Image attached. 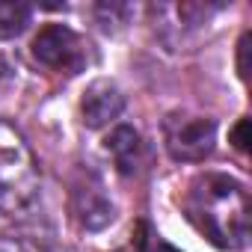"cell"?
I'll use <instances>...</instances> for the list:
<instances>
[{
    "instance_id": "obj_1",
    "label": "cell",
    "mask_w": 252,
    "mask_h": 252,
    "mask_svg": "<svg viewBox=\"0 0 252 252\" xmlns=\"http://www.w3.org/2000/svg\"><path fill=\"white\" fill-rule=\"evenodd\" d=\"M187 220L220 249H243L249 243V196L246 187L222 172L199 175L184 196Z\"/></svg>"
},
{
    "instance_id": "obj_4",
    "label": "cell",
    "mask_w": 252,
    "mask_h": 252,
    "mask_svg": "<svg viewBox=\"0 0 252 252\" xmlns=\"http://www.w3.org/2000/svg\"><path fill=\"white\" fill-rule=\"evenodd\" d=\"M33 57L48 68L77 74L86 65V42L65 24H48L33 39Z\"/></svg>"
},
{
    "instance_id": "obj_8",
    "label": "cell",
    "mask_w": 252,
    "mask_h": 252,
    "mask_svg": "<svg viewBox=\"0 0 252 252\" xmlns=\"http://www.w3.org/2000/svg\"><path fill=\"white\" fill-rule=\"evenodd\" d=\"M33 9L21 0H0V39H15L27 30Z\"/></svg>"
},
{
    "instance_id": "obj_7",
    "label": "cell",
    "mask_w": 252,
    "mask_h": 252,
    "mask_svg": "<svg viewBox=\"0 0 252 252\" xmlns=\"http://www.w3.org/2000/svg\"><path fill=\"white\" fill-rule=\"evenodd\" d=\"M107 152H110V158H113V163L119 166L122 175H134L143 163V140L128 125H119L107 137Z\"/></svg>"
},
{
    "instance_id": "obj_6",
    "label": "cell",
    "mask_w": 252,
    "mask_h": 252,
    "mask_svg": "<svg viewBox=\"0 0 252 252\" xmlns=\"http://www.w3.org/2000/svg\"><path fill=\"white\" fill-rule=\"evenodd\" d=\"M125 110V98L110 80H92L80 98V113L89 128H104Z\"/></svg>"
},
{
    "instance_id": "obj_3",
    "label": "cell",
    "mask_w": 252,
    "mask_h": 252,
    "mask_svg": "<svg viewBox=\"0 0 252 252\" xmlns=\"http://www.w3.org/2000/svg\"><path fill=\"white\" fill-rule=\"evenodd\" d=\"M163 140L175 160L199 163L214 152L217 143V122L208 116H196L187 110H175L163 122Z\"/></svg>"
},
{
    "instance_id": "obj_10",
    "label": "cell",
    "mask_w": 252,
    "mask_h": 252,
    "mask_svg": "<svg viewBox=\"0 0 252 252\" xmlns=\"http://www.w3.org/2000/svg\"><path fill=\"white\" fill-rule=\"evenodd\" d=\"M249 42H252L249 33H243L240 42H237V71H240L243 80H249Z\"/></svg>"
},
{
    "instance_id": "obj_12",
    "label": "cell",
    "mask_w": 252,
    "mask_h": 252,
    "mask_svg": "<svg viewBox=\"0 0 252 252\" xmlns=\"http://www.w3.org/2000/svg\"><path fill=\"white\" fill-rule=\"evenodd\" d=\"M146 252H178L175 246H169V243H163V240H158V243H152Z\"/></svg>"
},
{
    "instance_id": "obj_11",
    "label": "cell",
    "mask_w": 252,
    "mask_h": 252,
    "mask_svg": "<svg viewBox=\"0 0 252 252\" xmlns=\"http://www.w3.org/2000/svg\"><path fill=\"white\" fill-rule=\"evenodd\" d=\"M231 146L237 152H249V122L240 119L234 128H231Z\"/></svg>"
},
{
    "instance_id": "obj_2",
    "label": "cell",
    "mask_w": 252,
    "mask_h": 252,
    "mask_svg": "<svg viewBox=\"0 0 252 252\" xmlns=\"http://www.w3.org/2000/svg\"><path fill=\"white\" fill-rule=\"evenodd\" d=\"M39 202V166L12 122H0V214L27 217Z\"/></svg>"
},
{
    "instance_id": "obj_9",
    "label": "cell",
    "mask_w": 252,
    "mask_h": 252,
    "mask_svg": "<svg viewBox=\"0 0 252 252\" xmlns=\"http://www.w3.org/2000/svg\"><path fill=\"white\" fill-rule=\"evenodd\" d=\"M0 252H42V249L36 246L33 237L6 231V234H0Z\"/></svg>"
},
{
    "instance_id": "obj_5",
    "label": "cell",
    "mask_w": 252,
    "mask_h": 252,
    "mask_svg": "<svg viewBox=\"0 0 252 252\" xmlns=\"http://www.w3.org/2000/svg\"><path fill=\"white\" fill-rule=\"evenodd\" d=\"M71 208H74V217L83 228H104L107 222H113L116 217V208L113 202L107 199L101 181L95 178H86V181H77L74 184V193H71Z\"/></svg>"
}]
</instances>
